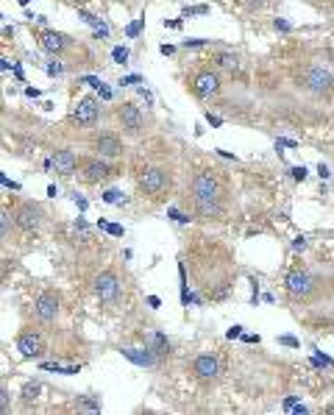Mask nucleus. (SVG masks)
Returning a JSON list of instances; mask_svg holds the SVG:
<instances>
[{
  "mask_svg": "<svg viewBox=\"0 0 334 415\" xmlns=\"http://www.w3.org/2000/svg\"><path fill=\"white\" fill-rule=\"evenodd\" d=\"M189 198L198 220H220L226 215V201H229V187L226 178L218 167H198L189 178Z\"/></svg>",
  "mask_w": 334,
  "mask_h": 415,
  "instance_id": "obj_1",
  "label": "nucleus"
},
{
  "mask_svg": "<svg viewBox=\"0 0 334 415\" xmlns=\"http://www.w3.org/2000/svg\"><path fill=\"white\" fill-rule=\"evenodd\" d=\"M170 184H173V173L162 165H145L137 173V187L151 201H162L170 192Z\"/></svg>",
  "mask_w": 334,
  "mask_h": 415,
  "instance_id": "obj_2",
  "label": "nucleus"
},
{
  "mask_svg": "<svg viewBox=\"0 0 334 415\" xmlns=\"http://www.w3.org/2000/svg\"><path fill=\"white\" fill-rule=\"evenodd\" d=\"M284 290H287V296L293 301H304L307 304V301H312L318 296L321 282L312 273H307V270H290L284 276Z\"/></svg>",
  "mask_w": 334,
  "mask_h": 415,
  "instance_id": "obj_3",
  "label": "nucleus"
},
{
  "mask_svg": "<svg viewBox=\"0 0 334 415\" xmlns=\"http://www.w3.org/2000/svg\"><path fill=\"white\" fill-rule=\"evenodd\" d=\"M301 89L309 92L312 98H332L334 95V76L326 70V67L309 65V67L301 73Z\"/></svg>",
  "mask_w": 334,
  "mask_h": 415,
  "instance_id": "obj_4",
  "label": "nucleus"
},
{
  "mask_svg": "<svg viewBox=\"0 0 334 415\" xmlns=\"http://www.w3.org/2000/svg\"><path fill=\"white\" fill-rule=\"evenodd\" d=\"M14 223L25 235H39V229L45 226V209L36 201H20L14 206Z\"/></svg>",
  "mask_w": 334,
  "mask_h": 415,
  "instance_id": "obj_5",
  "label": "nucleus"
},
{
  "mask_svg": "<svg viewBox=\"0 0 334 415\" xmlns=\"http://www.w3.org/2000/svg\"><path fill=\"white\" fill-rule=\"evenodd\" d=\"M187 86H189V92L198 98V100H209V98H215L218 92H220V76H218V70H209V67H201V70H195L189 79H187Z\"/></svg>",
  "mask_w": 334,
  "mask_h": 415,
  "instance_id": "obj_6",
  "label": "nucleus"
},
{
  "mask_svg": "<svg viewBox=\"0 0 334 415\" xmlns=\"http://www.w3.org/2000/svg\"><path fill=\"white\" fill-rule=\"evenodd\" d=\"M92 290H95V296H98L103 304H117V301H120V293H123V282H120L117 270L109 268V270H100V273L95 276Z\"/></svg>",
  "mask_w": 334,
  "mask_h": 415,
  "instance_id": "obj_7",
  "label": "nucleus"
},
{
  "mask_svg": "<svg viewBox=\"0 0 334 415\" xmlns=\"http://www.w3.org/2000/svg\"><path fill=\"white\" fill-rule=\"evenodd\" d=\"M59 310H62V296L59 290H42L36 298H34V318L39 324H53L59 318Z\"/></svg>",
  "mask_w": 334,
  "mask_h": 415,
  "instance_id": "obj_8",
  "label": "nucleus"
},
{
  "mask_svg": "<svg viewBox=\"0 0 334 415\" xmlns=\"http://www.w3.org/2000/svg\"><path fill=\"white\" fill-rule=\"evenodd\" d=\"M79 173H81L84 184H100V181L117 176V170L109 165L103 157H98V154L95 157H84L81 165H79Z\"/></svg>",
  "mask_w": 334,
  "mask_h": 415,
  "instance_id": "obj_9",
  "label": "nucleus"
},
{
  "mask_svg": "<svg viewBox=\"0 0 334 415\" xmlns=\"http://www.w3.org/2000/svg\"><path fill=\"white\" fill-rule=\"evenodd\" d=\"M117 123H120L126 137H140L142 129H145V117L134 103H120L117 106Z\"/></svg>",
  "mask_w": 334,
  "mask_h": 415,
  "instance_id": "obj_10",
  "label": "nucleus"
},
{
  "mask_svg": "<svg viewBox=\"0 0 334 415\" xmlns=\"http://www.w3.org/2000/svg\"><path fill=\"white\" fill-rule=\"evenodd\" d=\"M98 120H100V103H98L92 95L81 98V100L76 103L73 114H70V123L79 126V129H92Z\"/></svg>",
  "mask_w": 334,
  "mask_h": 415,
  "instance_id": "obj_11",
  "label": "nucleus"
},
{
  "mask_svg": "<svg viewBox=\"0 0 334 415\" xmlns=\"http://www.w3.org/2000/svg\"><path fill=\"white\" fill-rule=\"evenodd\" d=\"M189 371L198 382H215L220 376V360L215 354H198L192 362H189Z\"/></svg>",
  "mask_w": 334,
  "mask_h": 415,
  "instance_id": "obj_12",
  "label": "nucleus"
},
{
  "mask_svg": "<svg viewBox=\"0 0 334 415\" xmlns=\"http://www.w3.org/2000/svg\"><path fill=\"white\" fill-rule=\"evenodd\" d=\"M17 351L25 360H34V357H42L48 351V345H45V337L36 332V329H22V332L17 334Z\"/></svg>",
  "mask_w": 334,
  "mask_h": 415,
  "instance_id": "obj_13",
  "label": "nucleus"
},
{
  "mask_svg": "<svg viewBox=\"0 0 334 415\" xmlns=\"http://www.w3.org/2000/svg\"><path fill=\"white\" fill-rule=\"evenodd\" d=\"M92 151L103 159H117V157H123V140L114 131H100L92 140Z\"/></svg>",
  "mask_w": 334,
  "mask_h": 415,
  "instance_id": "obj_14",
  "label": "nucleus"
},
{
  "mask_svg": "<svg viewBox=\"0 0 334 415\" xmlns=\"http://www.w3.org/2000/svg\"><path fill=\"white\" fill-rule=\"evenodd\" d=\"M70 45H73V39L67 34H62V31H53V28L39 31V48L45 53H51V56H62L65 51H70Z\"/></svg>",
  "mask_w": 334,
  "mask_h": 415,
  "instance_id": "obj_15",
  "label": "nucleus"
},
{
  "mask_svg": "<svg viewBox=\"0 0 334 415\" xmlns=\"http://www.w3.org/2000/svg\"><path fill=\"white\" fill-rule=\"evenodd\" d=\"M81 165V159L73 154V151H56L53 159H51V167H56L59 176H73Z\"/></svg>",
  "mask_w": 334,
  "mask_h": 415,
  "instance_id": "obj_16",
  "label": "nucleus"
},
{
  "mask_svg": "<svg viewBox=\"0 0 334 415\" xmlns=\"http://www.w3.org/2000/svg\"><path fill=\"white\" fill-rule=\"evenodd\" d=\"M212 65H215V70H229V73H234V70L240 67V56L232 53V51H218V53H212Z\"/></svg>",
  "mask_w": 334,
  "mask_h": 415,
  "instance_id": "obj_17",
  "label": "nucleus"
},
{
  "mask_svg": "<svg viewBox=\"0 0 334 415\" xmlns=\"http://www.w3.org/2000/svg\"><path fill=\"white\" fill-rule=\"evenodd\" d=\"M123 354H126L128 360H134L137 365H154V362H156V360H154V351H151V348H145V354H140V348H126Z\"/></svg>",
  "mask_w": 334,
  "mask_h": 415,
  "instance_id": "obj_18",
  "label": "nucleus"
},
{
  "mask_svg": "<svg viewBox=\"0 0 334 415\" xmlns=\"http://www.w3.org/2000/svg\"><path fill=\"white\" fill-rule=\"evenodd\" d=\"M76 407H79V410H86V413H98V410H100V402L92 399V396H79V399H76Z\"/></svg>",
  "mask_w": 334,
  "mask_h": 415,
  "instance_id": "obj_19",
  "label": "nucleus"
},
{
  "mask_svg": "<svg viewBox=\"0 0 334 415\" xmlns=\"http://www.w3.org/2000/svg\"><path fill=\"white\" fill-rule=\"evenodd\" d=\"M39 382H28L25 388H22V404H31V402H36V396H39Z\"/></svg>",
  "mask_w": 334,
  "mask_h": 415,
  "instance_id": "obj_20",
  "label": "nucleus"
},
{
  "mask_svg": "<svg viewBox=\"0 0 334 415\" xmlns=\"http://www.w3.org/2000/svg\"><path fill=\"white\" fill-rule=\"evenodd\" d=\"M11 218L14 215H8V209L0 212V235H3V240H11Z\"/></svg>",
  "mask_w": 334,
  "mask_h": 415,
  "instance_id": "obj_21",
  "label": "nucleus"
},
{
  "mask_svg": "<svg viewBox=\"0 0 334 415\" xmlns=\"http://www.w3.org/2000/svg\"><path fill=\"white\" fill-rule=\"evenodd\" d=\"M151 351H154V354H167V351H170V343H167V337L165 334H154V345H151Z\"/></svg>",
  "mask_w": 334,
  "mask_h": 415,
  "instance_id": "obj_22",
  "label": "nucleus"
},
{
  "mask_svg": "<svg viewBox=\"0 0 334 415\" xmlns=\"http://www.w3.org/2000/svg\"><path fill=\"white\" fill-rule=\"evenodd\" d=\"M112 59H114L117 65H126V62H128V48H114V51H112Z\"/></svg>",
  "mask_w": 334,
  "mask_h": 415,
  "instance_id": "obj_23",
  "label": "nucleus"
},
{
  "mask_svg": "<svg viewBox=\"0 0 334 415\" xmlns=\"http://www.w3.org/2000/svg\"><path fill=\"white\" fill-rule=\"evenodd\" d=\"M0 410L8 413V388H6V385L0 388Z\"/></svg>",
  "mask_w": 334,
  "mask_h": 415,
  "instance_id": "obj_24",
  "label": "nucleus"
},
{
  "mask_svg": "<svg viewBox=\"0 0 334 415\" xmlns=\"http://www.w3.org/2000/svg\"><path fill=\"white\" fill-rule=\"evenodd\" d=\"M203 45H209V39H184V48L189 51V48H203Z\"/></svg>",
  "mask_w": 334,
  "mask_h": 415,
  "instance_id": "obj_25",
  "label": "nucleus"
},
{
  "mask_svg": "<svg viewBox=\"0 0 334 415\" xmlns=\"http://www.w3.org/2000/svg\"><path fill=\"white\" fill-rule=\"evenodd\" d=\"M206 11H209L206 6H187V8H184L187 17H189V14H206Z\"/></svg>",
  "mask_w": 334,
  "mask_h": 415,
  "instance_id": "obj_26",
  "label": "nucleus"
},
{
  "mask_svg": "<svg viewBox=\"0 0 334 415\" xmlns=\"http://www.w3.org/2000/svg\"><path fill=\"white\" fill-rule=\"evenodd\" d=\"M103 201H106V204H117V201H120V192H117V190H106Z\"/></svg>",
  "mask_w": 334,
  "mask_h": 415,
  "instance_id": "obj_27",
  "label": "nucleus"
},
{
  "mask_svg": "<svg viewBox=\"0 0 334 415\" xmlns=\"http://www.w3.org/2000/svg\"><path fill=\"white\" fill-rule=\"evenodd\" d=\"M293 178H298V181H304L307 178V167H293Z\"/></svg>",
  "mask_w": 334,
  "mask_h": 415,
  "instance_id": "obj_28",
  "label": "nucleus"
},
{
  "mask_svg": "<svg viewBox=\"0 0 334 415\" xmlns=\"http://www.w3.org/2000/svg\"><path fill=\"white\" fill-rule=\"evenodd\" d=\"M62 70H65V67H62L59 62H56V65H48V76H62Z\"/></svg>",
  "mask_w": 334,
  "mask_h": 415,
  "instance_id": "obj_29",
  "label": "nucleus"
},
{
  "mask_svg": "<svg viewBox=\"0 0 334 415\" xmlns=\"http://www.w3.org/2000/svg\"><path fill=\"white\" fill-rule=\"evenodd\" d=\"M106 232H109V235H114V237H120V235H123V226H117V223H112V226H109V223H106Z\"/></svg>",
  "mask_w": 334,
  "mask_h": 415,
  "instance_id": "obj_30",
  "label": "nucleus"
},
{
  "mask_svg": "<svg viewBox=\"0 0 334 415\" xmlns=\"http://www.w3.org/2000/svg\"><path fill=\"white\" fill-rule=\"evenodd\" d=\"M273 25H276V28H279V31H290V22H287V20H276V22H273Z\"/></svg>",
  "mask_w": 334,
  "mask_h": 415,
  "instance_id": "obj_31",
  "label": "nucleus"
},
{
  "mask_svg": "<svg viewBox=\"0 0 334 415\" xmlns=\"http://www.w3.org/2000/svg\"><path fill=\"white\" fill-rule=\"evenodd\" d=\"M140 28H142V22H134V25H128V37H137V34H140Z\"/></svg>",
  "mask_w": 334,
  "mask_h": 415,
  "instance_id": "obj_32",
  "label": "nucleus"
},
{
  "mask_svg": "<svg viewBox=\"0 0 334 415\" xmlns=\"http://www.w3.org/2000/svg\"><path fill=\"white\" fill-rule=\"evenodd\" d=\"M262 3H265V0H246V6H248L250 11H256V8L262 6Z\"/></svg>",
  "mask_w": 334,
  "mask_h": 415,
  "instance_id": "obj_33",
  "label": "nucleus"
},
{
  "mask_svg": "<svg viewBox=\"0 0 334 415\" xmlns=\"http://www.w3.org/2000/svg\"><path fill=\"white\" fill-rule=\"evenodd\" d=\"M281 343H284V345H298V340H295V337H281Z\"/></svg>",
  "mask_w": 334,
  "mask_h": 415,
  "instance_id": "obj_34",
  "label": "nucleus"
},
{
  "mask_svg": "<svg viewBox=\"0 0 334 415\" xmlns=\"http://www.w3.org/2000/svg\"><path fill=\"white\" fill-rule=\"evenodd\" d=\"M206 120H209L212 126H220V117H215V114H206Z\"/></svg>",
  "mask_w": 334,
  "mask_h": 415,
  "instance_id": "obj_35",
  "label": "nucleus"
},
{
  "mask_svg": "<svg viewBox=\"0 0 334 415\" xmlns=\"http://www.w3.org/2000/svg\"><path fill=\"white\" fill-rule=\"evenodd\" d=\"M240 329H243V327H234V329H229V337H232V340H234V337H237V334H240Z\"/></svg>",
  "mask_w": 334,
  "mask_h": 415,
  "instance_id": "obj_36",
  "label": "nucleus"
},
{
  "mask_svg": "<svg viewBox=\"0 0 334 415\" xmlns=\"http://www.w3.org/2000/svg\"><path fill=\"white\" fill-rule=\"evenodd\" d=\"M326 413H334V404H329V407H326Z\"/></svg>",
  "mask_w": 334,
  "mask_h": 415,
  "instance_id": "obj_37",
  "label": "nucleus"
},
{
  "mask_svg": "<svg viewBox=\"0 0 334 415\" xmlns=\"http://www.w3.org/2000/svg\"><path fill=\"white\" fill-rule=\"evenodd\" d=\"M76 3H89V0H76Z\"/></svg>",
  "mask_w": 334,
  "mask_h": 415,
  "instance_id": "obj_38",
  "label": "nucleus"
}]
</instances>
